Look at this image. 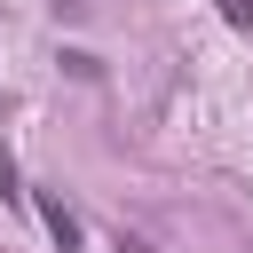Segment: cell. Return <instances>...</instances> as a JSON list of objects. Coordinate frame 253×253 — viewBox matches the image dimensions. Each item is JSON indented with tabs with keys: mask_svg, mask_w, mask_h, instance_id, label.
Segmentation results:
<instances>
[{
	"mask_svg": "<svg viewBox=\"0 0 253 253\" xmlns=\"http://www.w3.org/2000/svg\"><path fill=\"white\" fill-rule=\"evenodd\" d=\"M40 221H47V237H55L63 253H79V221H71V206H63V198H40Z\"/></svg>",
	"mask_w": 253,
	"mask_h": 253,
	"instance_id": "cell-1",
	"label": "cell"
},
{
	"mask_svg": "<svg viewBox=\"0 0 253 253\" xmlns=\"http://www.w3.org/2000/svg\"><path fill=\"white\" fill-rule=\"evenodd\" d=\"M221 16H229L237 32H253V0H221Z\"/></svg>",
	"mask_w": 253,
	"mask_h": 253,
	"instance_id": "cell-2",
	"label": "cell"
},
{
	"mask_svg": "<svg viewBox=\"0 0 253 253\" xmlns=\"http://www.w3.org/2000/svg\"><path fill=\"white\" fill-rule=\"evenodd\" d=\"M111 253H150V245H142V237H119V245H111Z\"/></svg>",
	"mask_w": 253,
	"mask_h": 253,
	"instance_id": "cell-3",
	"label": "cell"
}]
</instances>
